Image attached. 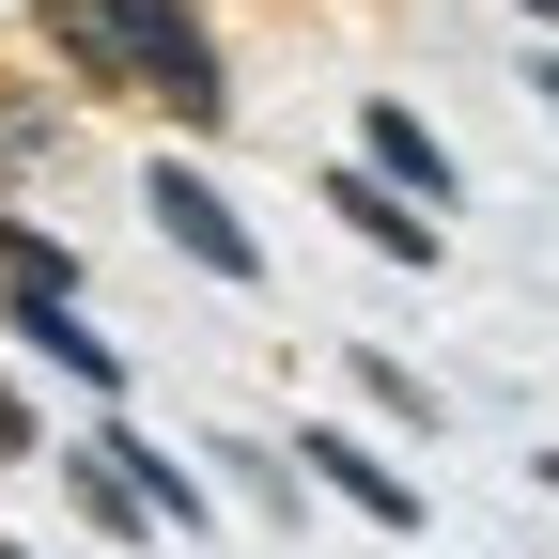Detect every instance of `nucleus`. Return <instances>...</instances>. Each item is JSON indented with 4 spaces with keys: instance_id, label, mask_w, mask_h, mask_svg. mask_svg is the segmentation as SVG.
<instances>
[{
    "instance_id": "obj_15",
    "label": "nucleus",
    "mask_w": 559,
    "mask_h": 559,
    "mask_svg": "<svg viewBox=\"0 0 559 559\" xmlns=\"http://www.w3.org/2000/svg\"><path fill=\"white\" fill-rule=\"evenodd\" d=\"M544 498H559V451H544Z\"/></svg>"
},
{
    "instance_id": "obj_2",
    "label": "nucleus",
    "mask_w": 559,
    "mask_h": 559,
    "mask_svg": "<svg viewBox=\"0 0 559 559\" xmlns=\"http://www.w3.org/2000/svg\"><path fill=\"white\" fill-rule=\"evenodd\" d=\"M140 218H156V234H171V249H187L202 280H234V296H249V280H264V234H249V218H234V202H218V187H202L187 156H156V171H140Z\"/></svg>"
},
{
    "instance_id": "obj_12",
    "label": "nucleus",
    "mask_w": 559,
    "mask_h": 559,
    "mask_svg": "<svg viewBox=\"0 0 559 559\" xmlns=\"http://www.w3.org/2000/svg\"><path fill=\"white\" fill-rule=\"evenodd\" d=\"M528 94H544V109H559V47H544V62H528Z\"/></svg>"
},
{
    "instance_id": "obj_13",
    "label": "nucleus",
    "mask_w": 559,
    "mask_h": 559,
    "mask_svg": "<svg viewBox=\"0 0 559 559\" xmlns=\"http://www.w3.org/2000/svg\"><path fill=\"white\" fill-rule=\"evenodd\" d=\"M513 16H544V47H559V0H513Z\"/></svg>"
},
{
    "instance_id": "obj_14",
    "label": "nucleus",
    "mask_w": 559,
    "mask_h": 559,
    "mask_svg": "<svg viewBox=\"0 0 559 559\" xmlns=\"http://www.w3.org/2000/svg\"><path fill=\"white\" fill-rule=\"evenodd\" d=\"M0 559H32V544H16V528H0Z\"/></svg>"
},
{
    "instance_id": "obj_10",
    "label": "nucleus",
    "mask_w": 559,
    "mask_h": 559,
    "mask_svg": "<svg viewBox=\"0 0 559 559\" xmlns=\"http://www.w3.org/2000/svg\"><path fill=\"white\" fill-rule=\"evenodd\" d=\"M0 466H47V419H32V389L0 373Z\"/></svg>"
},
{
    "instance_id": "obj_7",
    "label": "nucleus",
    "mask_w": 559,
    "mask_h": 559,
    "mask_svg": "<svg viewBox=\"0 0 559 559\" xmlns=\"http://www.w3.org/2000/svg\"><path fill=\"white\" fill-rule=\"evenodd\" d=\"M0 280H16V311H79V249H62V234H16V218H0Z\"/></svg>"
},
{
    "instance_id": "obj_9",
    "label": "nucleus",
    "mask_w": 559,
    "mask_h": 559,
    "mask_svg": "<svg viewBox=\"0 0 559 559\" xmlns=\"http://www.w3.org/2000/svg\"><path fill=\"white\" fill-rule=\"evenodd\" d=\"M342 358H358L373 419H404V436H436V389H419V358H389V342H342Z\"/></svg>"
},
{
    "instance_id": "obj_4",
    "label": "nucleus",
    "mask_w": 559,
    "mask_h": 559,
    "mask_svg": "<svg viewBox=\"0 0 559 559\" xmlns=\"http://www.w3.org/2000/svg\"><path fill=\"white\" fill-rule=\"evenodd\" d=\"M296 466H326V498H358L373 528H419V481H404L373 436H342V419H311V436H296Z\"/></svg>"
},
{
    "instance_id": "obj_6",
    "label": "nucleus",
    "mask_w": 559,
    "mask_h": 559,
    "mask_svg": "<svg viewBox=\"0 0 559 559\" xmlns=\"http://www.w3.org/2000/svg\"><path fill=\"white\" fill-rule=\"evenodd\" d=\"M79 451H94L124 498H140V528H156V513H171V528H202V481H187L171 451H140V436H79Z\"/></svg>"
},
{
    "instance_id": "obj_3",
    "label": "nucleus",
    "mask_w": 559,
    "mask_h": 559,
    "mask_svg": "<svg viewBox=\"0 0 559 559\" xmlns=\"http://www.w3.org/2000/svg\"><path fill=\"white\" fill-rule=\"evenodd\" d=\"M358 171H373L389 202H419V218H451V140L419 124L404 94H373V109H358Z\"/></svg>"
},
{
    "instance_id": "obj_11",
    "label": "nucleus",
    "mask_w": 559,
    "mask_h": 559,
    "mask_svg": "<svg viewBox=\"0 0 559 559\" xmlns=\"http://www.w3.org/2000/svg\"><path fill=\"white\" fill-rule=\"evenodd\" d=\"M0 156H62V124H47V109H16V94H0Z\"/></svg>"
},
{
    "instance_id": "obj_1",
    "label": "nucleus",
    "mask_w": 559,
    "mask_h": 559,
    "mask_svg": "<svg viewBox=\"0 0 559 559\" xmlns=\"http://www.w3.org/2000/svg\"><path fill=\"white\" fill-rule=\"evenodd\" d=\"M32 32H47V62H79L94 94H156L187 140L234 124V62L202 32V0H32Z\"/></svg>"
},
{
    "instance_id": "obj_5",
    "label": "nucleus",
    "mask_w": 559,
    "mask_h": 559,
    "mask_svg": "<svg viewBox=\"0 0 559 559\" xmlns=\"http://www.w3.org/2000/svg\"><path fill=\"white\" fill-rule=\"evenodd\" d=\"M326 218H342V234H358L373 264H436V218H419V202H389L373 171H326Z\"/></svg>"
},
{
    "instance_id": "obj_8",
    "label": "nucleus",
    "mask_w": 559,
    "mask_h": 559,
    "mask_svg": "<svg viewBox=\"0 0 559 559\" xmlns=\"http://www.w3.org/2000/svg\"><path fill=\"white\" fill-rule=\"evenodd\" d=\"M32 342H47V373H79L94 404H124V342H94L79 311H32Z\"/></svg>"
}]
</instances>
